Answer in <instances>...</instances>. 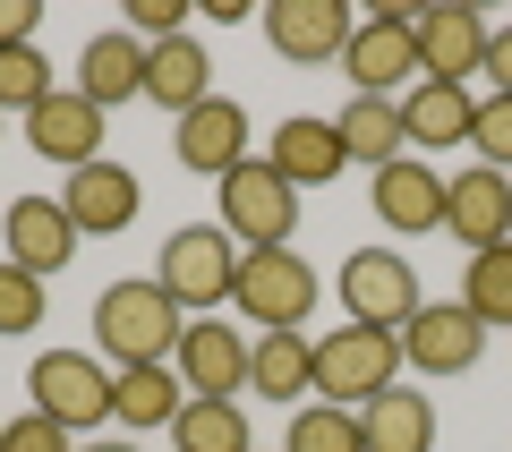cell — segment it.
<instances>
[{
	"mask_svg": "<svg viewBox=\"0 0 512 452\" xmlns=\"http://www.w3.org/2000/svg\"><path fill=\"white\" fill-rule=\"evenodd\" d=\"M171 367H180L188 401H239L248 393V342H239V325H222V316H197V325L180 333V350H171Z\"/></svg>",
	"mask_w": 512,
	"mask_h": 452,
	"instance_id": "cell-10",
	"label": "cell"
},
{
	"mask_svg": "<svg viewBox=\"0 0 512 452\" xmlns=\"http://www.w3.org/2000/svg\"><path fill=\"white\" fill-rule=\"evenodd\" d=\"M128 35H137V43L188 35V0H128Z\"/></svg>",
	"mask_w": 512,
	"mask_h": 452,
	"instance_id": "cell-34",
	"label": "cell"
},
{
	"mask_svg": "<svg viewBox=\"0 0 512 452\" xmlns=\"http://www.w3.org/2000/svg\"><path fill=\"white\" fill-rule=\"evenodd\" d=\"M444 231H453L470 256L504 248V239H512V180L487 171V163L461 171V180H444Z\"/></svg>",
	"mask_w": 512,
	"mask_h": 452,
	"instance_id": "cell-14",
	"label": "cell"
},
{
	"mask_svg": "<svg viewBox=\"0 0 512 452\" xmlns=\"http://www.w3.org/2000/svg\"><path fill=\"white\" fill-rule=\"evenodd\" d=\"M171 452H256L248 444V410L239 401H188L171 418Z\"/></svg>",
	"mask_w": 512,
	"mask_h": 452,
	"instance_id": "cell-27",
	"label": "cell"
},
{
	"mask_svg": "<svg viewBox=\"0 0 512 452\" xmlns=\"http://www.w3.org/2000/svg\"><path fill=\"white\" fill-rule=\"evenodd\" d=\"M248 393L256 401H308L316 393V333H256L248 342Z\"/></svg>",
	"mask_w": 512,
	"mask_h": 452,
	"instance_id": "cell-21",
	"label": "cell"
},
{
	"mask_svg": "<svg viewBox=\"0 0 512 452\" xmlns=\"http://www.w3.org/2000/svg\"><path fill=\"white\" fill-rule=\"evenodd\" d=\"M214 205H222V231L239 239V256L248 248H291V231H299V188L274 163H239L231 180H214Z\"/></svg>",
	"mask_w": 512,
	"mask_h": 452,
	"instance_id": "cell-4",
	"label": "cell"
},
{
	"mask_svg": "<svg viewBox=\"0 0 512 452\" xmlns=\"http://www.w3.org/2000/svg\"><path fill=\"white\" fill-rule=\"evenodd\" d=\"M487 35L495 26L478 9H419V77L427 86H470L487 69Z\"/></svg>",
	"mask_w": 512,
	"mask_h": 452,
	"instance_id": "cell-13",
	"label": "cell"
},
{
	"mask_svg": "<svg viewBox=\"0 0 512 452\" xmlns=\"http://www.w3.org/2000/svg\"><path fill=\"white\" fill-rule=\"evenodd\" d=\"M43 308H52V290H43L26 265L0 256V342H26V333L43 325Z\"/></svg>",
	"mask_w": 512,
	"mask_h": 452,
	"instance_id": "cell-31",
	"label": "cell"
},
{
	"mask_svg": "<svg viewBox=\"0 0 512 452\" xmlns=\"http://www.w3.org/2000/svg\"><path fill=\"white\" fill-rule=\"evenodd\" d=\"M205 94H214V60H205V43H197V35L146 43V103H163L171 120H188Z\"/></svg>",
	"mask_w": 512,
	"mask_h": 452,
	"instance_id": "cell-19",
	"label": "cell"
},
{
	"mask_svg": "<svg viewBox=\"0 0 512 452\" xmlns=\"http://www.w3.org/2000/svg\"><path fill=\"white\" fill-rule=\"evenodd\" d=\"M52 60H43V43H9V52H0V111H35V103H52Z\"/></svg>",
	"mask_w": 512,
	"mask_h": 452,
	"instance_id": "cell-29",
	"label": "cell"
},
{
	"mask_svg": "<svg viewBox=\"0 0 512 452\" xmlns=\"http://www.w3.org/2000/svg\"><path fill=\"white\" fill-rule=\"evenodd\" d=\"M231 299H239V316H248L256 333H308V316H316L325 290H316V265L299 248H248Z\"/></svg>",
	"mask_w": 512,
	"mask_h": 452,
	"instance_id": "cell-2",
	"label": "cell"
},
{
	"mask_svg": "<svg viewBox=\"0 0 512 452\" xmlns=\"http://www.w3.org/2000/svg\"><path fill=\"white\" fill-rule=\"evenodd\" d=\"M77 94H86L94 111H120L146 94V43L137 35H94L86 52H77Z\"/></svg>",
	"mask_w": 512,
	"mask_h": 452,
	"instance_id": "cell-20",
	"label": "cell"
},
{
	"mask_svg": "<svg viewBox=\"0 0 512 452\" xmlns=\"http://www.w3.org/2000/svg\"><path fill=\"white\" fill-rule=\"evenodd\" d=\"M342 77L359 94L402 103V86L419 77V9H376V18H359V35L342 43Z\"/></svg>",
	"mask_w": 512,
	"mask_h": 452,
	"instance_id": "cell-6",
	"label": "cell"
},
{
	"mask_svg": "<svg viewBox=\"0 0 512 452\" xmlns=\"http://www.w3.org/2000/svg\"><path fill=\"white\" fill-rule=\"evenodd\" d=\"M26 393H35L43 418H60V427H103L111 418V376L103 359H86V350H35V367H26Z\"/></svg>",
	"mask_w": 512,
	"mask_h": 452,
	"instance_id": "cell-7",
	"label": "cell"
},
{
	"mask_svg": "<svg viewBox=\"0 0 512 452\" xmlns=\"http://www.w3.org/2000/svg\"><path fill=\"white\" fill-rule=\"evenodd\" d=\"M103 120H111V111H94L77 86H60L52 103H35V111H26V145H35L43 163L86 171V163H103Z\"/></svg>",
	"mask_w": 512,
	"mask_h": 452,
	"instance_id": "cell-15",
	"label": "cell"
},
{
	"mask_svg": "<svg viewBox=\"0 0 512 452\" xmlns=\"http://www.w3.org/2000/svg\"><path fill=\"white\" fill-rule=\"evenodd\" d=\"M376 214L393 222V231H444V180L419 154H402V163L376 171Z\"/></svg>",
	"mask_w": 512,
	"mask_h": 452,
	"instance_id": "cell-22",
	"label": "cell"
},
{
	"mask_svg": "<svg viewBox=\"0 0 512 452\" xmlns=\"http://www.w3.org/2000/svg\"><path fill=\"white\" fill-rule=\"evenodd\" d=\"M171 154H180L197 180H231V171L248 163V103H231V94H205L188 120H171Z\"/></svg>",
	"mask_w": 512,
	"mask_h": 452,
	"instance_id": "cell-9",
	"label": "cell"
},
{
	"mask_svg": "<svg viewBox=\"0 0 512 452\" xmlns=\"http://www.w3.org/2000/svg\"><path fill=\"white\" fill-rule=\"evenodd\" d=\"M180 410H188V384H180L171 359L120 367V376H111V418H120V427H171Z\"/></svg>",
	"mask_w": 512,
	"mask_h": 452,
	"instance_id": "cell-24",
	"label": "cell"
},
{
	"mask_svg": "<svg viewBox=\"0 0 512 452\" xmlns=\"http://www.w3.org/2000/svg\"><path fill=\"white\" fill-rule=\"evenodd\" d=\"M342 299H350V325H376V333H402L410 316L427 308L419 273H410L393 248H359V256H350V265H342Z\"/></svg>",
	"mask_w": 512,
	"mask_h": 452,
	"instance_id": "cell-8",
	"label": "cell"
},
{
	"mask_svg": "<svg viewBox=\"0 0 512 452\" xmlns=\"http://www.w3.org/2000/svg\"><path fill=\"white\" fill-rule=\"evenodd\" d=\"M77 452H137V444H77Z\"/></svg>",
	"mask_w": 512,
	"mask_h": 452,
	"instance_id": "cell-37",
	"label": "cell"
},
{
	"mask_svg": "<svg viewBox=\"0 0 512 452\" xmlns=\"http://www.w3.org/2000/svg\"><path fill=\"white\" fill-rule=\"evenodd\" d=\"M35 26H43V0H0V52L9 43H35Z\"/></svg>",
	"mask_w": 512,
	"mask_h": 452,
	"instance_id": "cell-35",
	"label": "cell"
},
{
	"mask_svg": "<svg viewBox=\"0 0 512 452\" xmlns=\"http://www.w3.org/2000/svg\"><path fill=\"white\" fill-rule=\"evenodd\" d=\"M0 452H77V435L60 427V418L26 410V418H9V427H0Z\"/></svg>",
	"mask_w": 512,
	"mask_h": 452,
	"instance_id": "cell-33",
	"label": "cell"
},
{
	"mask_svg": "<svg viewBox=\"0 0 512 452\" xmlns=\"http://www.w3.org/2000/svg\"><path fill=\"white\" fill-rule=\"evenodd\" d=\"M333 128H342V154H350V163H367V171L402 163V145H410L402 103H384V94H350V103L333 111Z\"/></svg>",
	"mask_w": 512,
	"mask_h": 452,
	"instance_id": "cell-23",
	"label": "cell"
},
{
	"mask_svg": "<svg viewBox=\"0 0 512 452\" xmlns=\"http://www.w3.org/2000/svg\"><path fill=\"white\" fill-rule=\"evenodd\" d=\"M402 333H376V325H342L316 342V401H333V410H367L376 393H393V376H402Z\"/></svg>",
	"mask_w": 512,
	"mask_h": 452,
	"instance_id": "cell-3",
	"label": "cell"
},
{
	"mask_svg": "<svg viewBox=\"0 0 512 452\" xmlns=\"http://www.w3.org/2000/svg\"><path fill=\"white\" fill-rule=\"evenodd\" d=\"M478 77H487L495 94H512V26H495V35H487V69H478Z\"/></svg>",
	"mask_w": 512,
	"mask_h": 452,
	"instance_id": "cell-36",
	"label": "cell"
},
{
	"mask_svg": "<svg viewBox=\"0 0 512 452\" xmlns=\"http://www.w3.org/2000/svg\"><path fill=\"white\" fill-rule=\"evenodd\" d=\"M350 35H359V18H350L342 0H274V9H265V43H274L291 69H325V60H342Z\"/></svg>",
	"mask_w": 512,
	"mask_h": 452,
	"instance_id": "cell-12",
	"label": "cell"
},
{
	"mask_svg": "<svg viewBox=\"0 0 512 452\" xmlns=\"http://www.w3.org/2000/svg\"><path fill=\"white\" fill-rule=\"evenodd\" d=\"M154 282H163L180 308H222V299H231V282H239V239L222 231V222H188V231L163 239Z\"/></svg>",
	"mask_w": 512,
	"mask_h": 452,
	"instance_id": "cell-5",
	"label": "cell"
},
{
	"mask_svg": "<svg viewBox=\"0 0 512 452\" xmlns=\"http://www.w3.org/2000/svg\"><path fill=\"white\" fill-rule=\"evenodd\" d=\"M461 308H470L487 333H512V239L487 248V256H470V273H461Z\"/></svg>",
	"mask_w": 512,
	"mask_h": 452,
	"instance_id": "cell-28",
	"label": "cell"
},
{
	"mask_svg": "<svg viewBox=\"0 0 512 452\" xmlns=\"http://www.w3.org/2000/svg\"><path fill=\"white\" fill-rule=\"evenodd\" d=\"M359 435H367V452H436V410H427V393L393 384V393H376L359 410Z\"/></svg>",
	"mask_w": 512,
	"mask_h": 452,
	"instance_id": "cell-25",
	"label": "cell"
},
{
	"mask_svg": "<svg viewBox=\"0 0 512 452\" xmlns=\"http://www.w3.org/2000/svg\"><path fill=\"white\" fill-rule=\"evenodd\" d=\"M470 120H478V94L470 86H410L402 94V128L410 145H470Z\"/></svg>",
	"mask_w": 512,
	"mask_h": 452,
	"instance_id": "cell-26",
	"label": "cell"
},
{
	"mask_svg": "<svg viewBox=\"0 0 512 452\" xmlns=\"http://www.w3.org/2000/svg\"><path fill=\"white\" fill-rule=\"evenodd\" d=\"M282 452H367L359 410H333V401H316V410H291V435H282Z\"/></svg>",
	"mask_w": 512,
	"mask_h": 452,
	"instance_id": "cell-30",
	"label": "cell"
},
{
	"mask_svg": "<svg viewBox=\"0 0 512 452\" xmlns=\"http://www.w3.org/2000/svg\"><path fill=\"white\" fill-rule=\"evenodd\" d=\"M0 239H9V265H26L35 282L77 256V222H69L60 197H18L9 214H0Z\"/></svg>",
	"mask_w": 512,
	"mask_h": 452,
	"instance_id": "cell-16",
	"label": "cell"
},
{
	"mask_svg": "<svg viewBox=\"0 0 512 452\" xmlns=\"http://www.w3.org/2000/svg\"><path fill=\"white\" fill-rule=\"evenodd\" d=\"M478 350H487V325H478L461 299H444V308L427 299V308L402 325V359L419 367V376H470Z\"/></svg>",
	"mask_w": 512,
	"mask_h": 452,
	"instance_id": "cell-11",
	"label": "cell"
},
{
	"mask_svg": "<svg viewBox=\"0 0 512 452\" xmlns=\"http://www.w3.org/2000/svg\"><path fill=\"white\" fill-rule=\"evenodd\" d=\"M265 163H274L291 188H333V180L350 171V154H342V128H333V120L291 111V120L274 128V154H265Z\"/></svg>",
	"mask_w": 512,
	"mask_h": 452,
	"instance_id": "cell-18",
	"label": "cell"
},
{
	"mask_svg": "<svg viewBox=\"0 0 512 452\" xmlns=\"http://www.w3.org/2000/svg\"><path fill=\"white\" fill-rule=\"evenodd\" d=\"M470 145H478V163H487V171H504V180H512V94H487V103H478Z\"/></svg>",
	"mask_w": 512,
	"mask_h": 452,
	"instance_id": "cell-32",
	"label": "cell"
},
{
	"mask_svg": "<svg viewBox=\"0 0 512 452\" xmlns=\"http://www.w3.org/2000/svg\"><path fill=\"white\" fill-rule=\"evenodd\" d=\"M180 333H188V316H180V299H171L154 273L111 282L103 299H94V342H103V359H120V367L171 359V350H180Z\"/></svg>",
	"mask_w": 512,
	"mask_h": 452,
	"instance_id": "cell-1",
	"label": "cell"
},
{
	"mask_svg": "<svg viewBox=\"0 0 512 452\" xmlns=\"http://www.w3.org/2000/svg\"><path fill=\"white\" fill-rule=\"evenodd\" d=\"M60 205H69L77 239H111V231L137 222V171H128V163H86V171H69Z\"/></svg>",
	"mask_w": 512,
	"mask_h": 452,
	"instance_id": "cell-17",
	"label": "cell"
}]
</instances>
